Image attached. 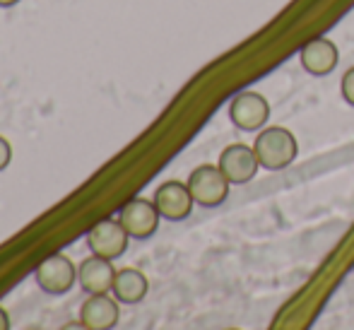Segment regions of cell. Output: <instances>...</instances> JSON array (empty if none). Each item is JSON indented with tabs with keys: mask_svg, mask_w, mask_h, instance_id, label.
Here are the masks:
<instances>
[{
	"mask_svg": "<svg viewBox=\"0 0 354 330\" xmlns=\"http://www.w3.org/2000/svg\"><path fill=\"white\" fill-rule=\"evenodd\" d=\"M58 330H89L87 326H84L82 321H71V323H63Z\"/></svg>",
	"mask_w": 354,
	"mask_h": 330,
	"instance_id": "obj_15",
	"label": "cell"
},
{
	"mask_svg": "<svg viewBox=\"0 0 354 330\" xmlns=\"http://www.w3.org/2000/svg\"><path fill=\"white\" fill-rule=\"evenodd\" d=\"M27 330H39V328H27Z\"/></svg>",
	"mask_w": 354,
	"mask_h": 330,
	"instance_id": "obj_19",
	"label": "cell"
},
{
	"mask_svg": "<svg viewBox=\"0 0 354 330\" xmlns=\"http://www.w3.org/2000/svg\"><path fill=\"white\" fill-rule=\"evenodd\" d=\"M217 167L222 169V174L229 178V183L243 186V183L256 178L258 169H261V162H258L256 149H253L251 145L236 143V145H229V147L222 149Z\"/></svg>",
	"mask_w": 354,
	"mask_h": 330,
	"instance_id": "obj_7",
	"label": "cell"
},
{
	"mask_svg": "<svg viewBox=\"0 0 354 330\" xmlns=\"http://www.w3.org/2000/svg\"><path fill=\"white\" fill-rule=\"evenodd\" d=\"M159 210L154 205V200L147 198H133L118 210V222L123 224V229L128 232L131 239L145 241L159 229Z\"/></svg>",
	"mask_w": 354,
	"mask_h": 330,
	"instance_id": "obj_5",
	"label": "cell"
},
{
	"mask_svg": "<svg viewBox=\"0 0 354 330\" xmlns=\"http://www.w3.org/2000/svg\"><path fill=\"white\" fill-rule=\"evenodd\" d=\"M121 318L118 302L109 294H89L84 304L80 306V321L89 330H113Z\"/></svg>",
	"mask_w": 354,
	"mask_h": 330,
	"instance_id": "obj_10",
	"label": "cell"
},
{
	"mask_svg": "<svg viewBox=\"0 0 354 330\" xmlns=\"http://www.w3.org/2000/svg\"><path fill=\"white\" fill-rule=\"evenodd\" d=\"M128 232L118 219H102L87 232V246L94 256L116 261L128 248Z\"/></svg>",
	"mask_w": 354,
	"mask_h": 330,
	"instance_id": "obj_6",
	"label": "cell"
},
{
	"mask_svg": "<svg viewBox=\"0 0 354 330\" xmlns=\"http://www.w3.org/2000/svg\"><path fill=\"white\" fill-rule=\"evenodd\" d=\"M39 289L51 297H63L73 289V284L77 282V268L73 261L63 253H53L46 261L39 263L37 273H34Z\"/></svg>",
	"mask_w": 354,
	"mask_h": 330,
	"instance_id": "obj_4",
	"label": "cell"
},
{
	"mask_svg": "<svg viewBox=\"0 0 354 330\" xmlns=\"http://www.w3.org/2000/svg\"><path fill=\"white\" fill-rule=\"evenodd\" d=\"M224 330H239V328H224Z\"/></svg>",
	"mask_w": 354,
	"mask_h": 330,
	"instance_id": "obj_18",
	"label": "cell"
},
{
	"mask_svg": "<svg viewBox=\"0 0 354 330\" xmlns=\"http://www.w3.org/2000/svg\"><path fill=\"white\" fill-rule=\"evenodd\" d=\"M0 330H10V316L3 306H0Z\"/></svg>",
	"mask_w": 354,
	"mask_h": 330,
	"instance_id": "obj_16",
	"label": "cell"
},
{
	"mask_svg": "<svg viewBox=\"0 0 354 330\" xmlns=\"http://www.w3.org/2000/svg\"><path fill=\"white\" fill-rule=\"evenodd\" d=\"M340 92H342V99H345L350 107H354V68H350L345 75H342Z\"/></svg>",
	"mask_w": 354,
	"mask_h": 330,
	"instance_id": "obj_13",
	"label": "cell"
},
{
	"mask_svg": "<svg viewBox=\"0 0 354 330\" xmlns=\"http://www.w3.org/2000/svg\"><path fill=\"white\" fill-rule=\"evenodd\" d=\"M113 279H116V270H113L111 261L94 256V253L77 268V282L84 294H109Z\"/></svg>",
	"mask_w": 354,
	"mask_h": 330,
	"instance_id": "obj_11",
	"label": "cell"
},
{
	"mask_svg": "<svg viewBox=\"0 0 354 330\" xmlns=\"http://www.w3.org/2000/svg\"><path fill=\"white\" fill-rule=\"evenodd\" d=\"M299 61L301 68L313 77H326L340 63V51H337L335 42L328 37H316L311 42H306L299 48Z\"/></svg>",
	"mask_w": 354,
	"mask_h": 330,
	"instance_id": "obj_9",
	"label": "cell"
},
{
	"mask_svg": "<svg viewBox=\"0 0 354 330\" xmlns=\"http://www.w3.org/2000/svg\"><path fill=\"white\" fill-rule=\"evenodd\" d=\"M10 162H12V147H10L8 140L0 135V172H5V169L10 167Z\"/></svg>",
	"mask_w": 354,
	"mask_h": 330,
	"instance_id": "obj_14",
	"label": "cell"
},
{
	"mask_svg": "<svg viewBox=\"0 0 354 330\" xmlns=\"http://www.w3.org/2000/svg\"><path fill=\"white\" fill-rule=\"evenodd\" d=\"M229 118L243 133L263 131L266 123L270 121V102L261 92L243 89L229 102Z\"/></svg>",
	"mask_w": 354,
	"mask_h": 330,
	"instance_id": "obj_3",
	"label": "cell"
},
{
	"mask_svg": "<svg viewBox=\"0 0 354 330\" xmlns=\"http://www.w3.org/2000/svg\"><path fill=\"white\" fill-rule=\"evenodd\" d=\"M19 0H0V8H12V5H17Z\"/></svg>",
	"mask_w": 354,
	"mask_h": 330,
	"instance_id": "obj_17",
	"label": "cell"
},
{
	"mask_svg": "<svg viewBox=\"0 0 354 330\" xmlns=\"http://www.w3.org/2000/svg\"><path fill=\"white\" fill-rule=\"evenodd\" d=\"M229 178L214 164H201L188 176V191L201 208H219L229 198Z\"/></svg>",
	"mask_w": 354,
	"mask_h": 330,
	"instance_id": "obj_2",
	"label": "cell"
},
{
	"mask_svg": "<svg viewBox=\"0 0 354 330\" xmlns=\"http://www.w3.org/2000/svg\"><path fill=\"white\" fill-rule=\"evenodd\" d=\"M154 205H157L159 214L169 222H183L186 217H191L193 212V200L191 191H188V183L181 181H167L154 191Z\"/></svg>",
	"mask_w": 354,
	"mask_h": 330,
	"instance_id": "obj_8",
	"label": "cell"
},
{
	"mask_svg": "<svg viewBox=\"0 0 354 330\" xmlns=\"http://www.w3.org/2000/svg\"><path fill=\"white\" fill-rule=\"evenodd\" d=\"M253 149H256V157L263 169H268V172H282L289 164H294V159L299 154V143L292 131H287L282 126H270V128H263L256 135Z\"/></svg>",
	"mask_w": 354,
	"mask_h": 330,
	"instance_id": "obj_1",
	"label": "cell"
},
{
	"mask_svg": "<svg viewBox=\"0 0 354 330\" xmlns=\"http://www.w3.org/2000/svg\"><path fill=\"white\" fill-rule=\"evenodd\" d=\"M149 282L145 277V273H140L138 268H123L116 270V279H113V299L118 304H140L147 297Z\"/></svg>",
	"mask_w": 354,
	"mask_h": 330,
	"instance_id": "obj_12",
	"label": "cell"
}]
</instances>
